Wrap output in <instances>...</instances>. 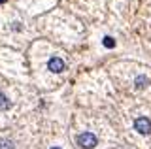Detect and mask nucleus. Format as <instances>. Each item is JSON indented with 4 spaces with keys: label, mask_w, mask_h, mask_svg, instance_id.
<instances>
[{
    "label": "nucleus",
    "mask_w": 151,
    "mask_h": 149,
    "mask_svg": "<svg viewBox=\"0 0 151 149\" xmlns=\"http://www.w3.org/2000/svg\"><path fill=\"white\" fill-rule=\"evenodd\" d=\"M76 142H78V145L79 147H83V149H93L94 145H96V136L91 132H83V134H79L78 138H76Z\"/></svg>",
    "instance_id": "1"
},
{
    "label": "nucleus",
    "mask_w": 151,
    "mask_h": 149,
    "mask_svg": "<svg viewBox=\"0 0 151 149\" xmlns=\"http://www.w3.org/2000/svg\"><path fill=\"white\" fill-rule=\"evenodd\" d=\"M134 128L138 130L140 134H149L151 132V121L147 117H138L134 123Z\"/></svg>",
    "instance_id": "2"
},
{
    "label": "nucleus",
    "mask_w": 151,
    "mask_h": 149,
    "mask_svg": "<svg viewBox=\"0 0 151 149\" xmlns=\"http://www.w3.org/2000/svg\"><path fill=\"white\" fill-rule=\"evenodd\" d=\"M49 70L51 72H63L64 70V62H63V59H59V57H53V59H49Z\"/></svg>",
    "instance_id": "3"
},
{
    "label": "nucleus",
    "mask_w": 151,
    "mask_h": 149,
    "mask_svg": "<svg viewBox=\"0 0 151 149\" xmlns=\"http://www.w3.org/2000/svg\"><path fill=\"white\" fill-rule=\"evenodd\" d=\"M9 106H12V104H9V100L6 98V95L0 91V110H8Z\"/></svg>",
    "instance_id": "4"
},
{
    "label": "nucleus",
    "mask_w": 151,
    "mask_h": 149,
    "mask_svg": "<svg viewBox=\"0 0 151 149\" xmlns=\"http://www.w3.org/2000/svg\"><path fill=\"white\" fill-rule=\"evenodd\" d=\"M0 149H13L12 140H0Z\"/></svg>",
    "instance_id": "5"
},
{
    "label": "nucleus",
    "mask_w": 151,
    "mask_h": 149,
    "mask_svg": "<svg viewBox=\"0 0 151 149\" xmlns=\"http://www.w3.org/2000/svg\"><path fill=\"white\" fill-rule=\"evenodd\" d=\"M147 85V77L145 76H138L136 77V87H145Z\"/></svg>",
    "instance_id": "6"
},
{
    "label": "nucleus",
    "mask_w": 151,
    "mask_h": 149,
    "mask_svg": "<svg viewBox=\"0 0 151 149\" xmlns=\"http://www.w3.org/2000/svg\"><path fill=\"white\" fill-rule=\"evenodd\" d=\"M104 45H106V47H113V45H115V42H113L110 36H106V38H104Z\"/></svg>",
    "instance_id": "7"
},
{
    "label": "nucleus",
    "mask_w": 151,
    "mask_h": 149,
    "mask_svg": "<svg viewBox=\"0 0 151 149\" xmlns=\"http://www.w3.org/2000/svg\"><path fill=\"white\" fill-rule=\"evenodd\" d=\"M53 149H59V147H53Z\"/></svg>",
    "instance_id": "8"
}]
</instances>
